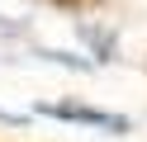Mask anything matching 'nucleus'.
<instances>
[{
    "label": "nucleus",
    "instance_id": "f257e3e1",
    "mask_svg": "<svg viewBox=\"0 0 147 142\" xmlns=\"http://www.w3.org/2000/svg\"><path fill=\"white\" fill-rule=\"evenodd\" d=\"M38 118H57V123H81V128H100V133H133V118L123 114L95 109V104H76V100H57V104H33Z\"/></svg>",
    "mask_w": 147,
    "mask_h": 142
},
{
    "label": "nucleus",
    "instance_id": "f03ea898",
    "mask_svg": "<svg viewBox=\"0 0 147 142\" xmlns=\"http://www.w3.org/2000/svg\"><path fill=\"white\" fill-rule=\"evenodd\" d=\"M76 38L90 47L95 62H114V47H119V33H114V28H100V24H86V19H81V24H76Z\"/></svg>",
    "mask_w": 147,
    "mask_h": 142
},
{
    "label": "nucleus",
    "instance_id": "7ed1b4c3",
    "mask_svg": "<svg viewBox=\"0 0 147 142\" xmlns=\"http://www.w3.org/2000/svg\"><path fill=\"white\" fill-rule=\"evenodd\" d=\"M0 123H5V128H24V123H29V114H10V109H0Z\"/></svg>",
    "mask_w": 147,
    "mask_h": 142
}]
</instances>
